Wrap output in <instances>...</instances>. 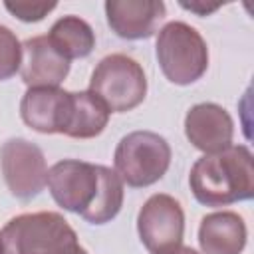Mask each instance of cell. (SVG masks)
<instances>
[{
	"mask_svg": "<svg viewBox=\"0 0 254 254\" xmlns=\"http://www.w3.org/2000/svg\"><path fill=\"white\" fill-rule=\"evenodd\" d=\"M194 198L204 206H226L254 196L252 153L244 145H230L200 157L189 175Z\"/></svg>",
	"mask_w": 254,
	"mask_h": 254,
	"instance_id": "1",
	"label": "cell"
},
{
	"mask_svg": "<svg viewBox=\"0 0 254 254\" xmlns=\"http://www.w3.org/2000/svg\"><path fill=\"white\" fill-rule=\"evenodd\" d=\"M4 254H75V230L60 212H28L12 218L0 232Z\"/></svg>",
	"mask_w": 254,
	"mask_h": 254,
	"instance_id": "2",
	"label": "cell"
},
{
	"mask_svg": "<svg viewBox=\"0 0 254 254\" xmlns=\"http://www.w3.org/2000/svg\"><path fill=\"white\" fill-rule=\"evenodd\" d=\"M157 60L171 83L189 85L208 67V48L202 36L185 22H169L157 36Z\"/></svg>",
	"mask_w": 254,
	"mask_h": 254,
	"instance_id": "3",
	"label": "cell"
},
{
	"mask_svg": "<svg viewBox=\"0 0 254 254\" xmlns=\"http://www.w3.org/2000/svg\"><path fill=\"white\" fill-rule=\"evenodd\" d=\"M115 173L133 189L149 187L163 179L171 165V147L153 131H133L115 149Z\"/></svg>",
	"mask_w": 254,
	"mask_h": 254,
	"instance_id": "4",
	"label": "cell"
},
{
	"mask_svg": "<svg viewBox=\"0 0 254 254\" xmlns=\"http://www.w3.org/2000/svg\"><path fill=\"white\" fill-rule=\"evenodd\" d=\"M89 91L97 95L109 111L123 113L143 103L147 95V77L139 62L125 54H111L93 69Z\"/></svg>",
	"mask_w": 254,
	"mask_h": 254,
	"instance_id": "5",
	"label": "cell"
},
{
	"mask_svg": "<svg viewBox=\"0 0 254 254\" xmlns=\"http://www.w3.org/2000/svg\"><path fill=\"white\" fill-rule=\"evenodd\" d=\"M137 230L151 254H169L183 246L185 212L171 194H153L139 210Z\"/></svg>",
	"mask_w": 254,
	"mask_h": 254,
	"instance_id": "6",
	"label": "cell"
},
{
	"mask_svg": "<svg viewBox=\"0 0 254 254\" xmlns=\"http://www.w3.org/2000/svg\"><path fill=\"white\" fill-rule=\"evenodd\" d=\"M0 167L12 196L30 200L42 192L48 181V165L42 149L26 139H8L0 149Z\"/></svg>",
	"mask_w": 254,
	"mask_h": 254,
	"instance_id": "7",
	"label": "cell"
},
{
	"mask_svg": "<svg viewBox=\"0 0 254 254\" xmlns=\"http://www.w3.org/2000/svg\"><path fill=\"white\" fill-rule=\"evenodd\" d=\"M46 185L60 206L83 214L99 189V165L64 159L48 171Z\"/></svg>",
	"mask_w": 254,
	"mask_h": 254,
	"instance_id": "8",
	"label": "cell"
},
{
	"mask_svg": "<svg viewBox=\"0 0 254 254\" xmlns=\"http://www.w3.org/2000/svg\"><path fill=\"white\" fill-rule=\"evenodd\" d=\"M71 91L60 87H30L20 101V115L38 133H65Z\"/></svg>",
	"mask_w": 254,
	"mask_h": 254,
	"instance_id": "9",
	"label": "cell"
},
{
	"mask_svg": "<svg viewBox=\"0 0 254 254\" xmlns=\"http://www.w3.org/2000/svg\"><path fill=\"white\" fill-rule=\"evenodd\" d=\"M185 133L198 151L212 155L230 147L234 123L224 107L216 103H196L185 117Z\"/></svg>",
	"mask_w": 254,
	"mask_h": 254,
	"instance_id": "10",
	"label": "cell"
},
{
	"mask_svg": "<svg viewBox=\"0 0 254 254\" xmlns=\"http://www.w3.org/2000/svg\"><path fill=\"white\" fill-rule=\"evenodd\" d=\"M165 4L161 0H107L105 14L109 28L125 40L151 38L165 18Z\"/></svg>",
	"mask_w": 254,
	"mask_h": 254,
	"instance_id": "11",
	"label": "cell"
},
{
	"mask_svg": "<svg viewBox=\"0 0 254 254\" xmlns=\"http://www.w3.org/2000/svg\"><path fill=\"white\" fill-rule=\"evenodd\" d=\"M69 73V62L50 44L48 36H34L22 44L20 75L28 87H58Z\"/></svg>",
	"mask_w": 254,
	"mask_h": 254,
	"instance_id": "12",
	"label": "cell"
},
{
	"mask_svg": "<svg viewBox=\"0 0 254 254\" xmlns=\"http://www.w3.org/2000/svg\"><path fill=\"white\" fill-rule=\"evenodd\" d=\"M198 244L204 254H240L246 244V224L230 210L206 214L198 226Z\"/></svg>",
	"mask_w": 254,
	"mask_h": 254,
	"instance_id": "13",
	"label": "cell"
},
{
	"mask_svg": "<svg viewBox=\"0 0 254 254\" xmlns=\"http://www.w3.org/2000/svg\"><path fill=\"white\" fill-rule=\"evenodd\" d=\"M109 113L105 103L91 91H71L69 119L64 135L73 139L97 137L107 127Z\"/></svg>",
	"mask_w": 254,
	"mask_h": 254,
	"instance_id": "14",
	"label": "cell"
},
{
	"mask_svg": "<svg viewBox=\"0 0 254 254\" xmlns=\"http://www.w3.org/2000/svg\"><path fill=\"white\" fill-rule=\"evenodd\" d=\"M48 40L67 62L75 58H85L95 48V34L91 26L79 16L60 18L52 26Z\"/></svg>",
	"mask_w": 254,
	"mask_h": 254,
	"instance_id": "15",
	"label": "cell"
},
{
	"mask_svg": "<svg viewBox=\"0 0 254 254\" xmlns=\"http://www.w3.org/2000/svg\"><path fill=\"white\" fill-rule=\"evenodd\" d=\"M121 204H123V181L115 171L99 165V189L93 202L81 214V218H85L91 224H105L119 214Z\"/></svg>",
	"mask_w": 254,
	"mask_h": 254,
	"instance_id": "16",
	"label": "cell"
},
{
	"mask_svg": "<svg viewBox=\"0 0 254 254\" xmlns=\"http://www.w3.org/2000/svg\"><path fill=\"white\" fill-rule=\"evenodd\" d=\"M22 64V46L16 34L0 24V81L12 77Z\"/></svg>",
	"mask_w": 254,
	"mask_h": 254,
	"instance_id": "17",
	"label": "cell"
},
{
	"mask_svg": "<svg viewBox=\"0 0 254 254\" xmlns=\"http://www.w3.org/2000/svg\"><path fill=\"white\" fill-rule=\"evenodd\" d=\"M56 6V2H4V8L22 22H40Z\"/></svg>",
	"mask_w": 254,
	"mask_h": 254,
	"instance_id": "18",
	"label": "cell"
},
{
	"mask_svg": "<svg viewBox=\"0 0 254 254\" xmlns=\"http://www.w3.org/2000/svg\"><path fill=\"white\" fill-rule=\"evenodd\" d=\"M181 6L187 8V10H190V12H196L198 16H206V14L214 12V10H218L222 4H202V2H190V4H185V2H181Z\"/></svg>",
	"mask_w": 254,
	"mask_h": 254,
	"instance_id": "19",
	"label": "cell"
},
{
	"mask_svg": "<svg viewBox=\"0 0 254 254\" xmlns=\"http://www.w3.org/2000/svg\"><path fill=\"white\" fill-rule=\"evenodd\" d=\"M169 254H198V252L192 250V248H189V246H179L177 250H173V252H169Z\"/></svg>",
	"mask_w": 254,
	"mask_h": 254,
	"instance_id": "20",
	"label": "cell"
},
{
	"mask_svg": "<svg viewBox=\"0 0 254 254\" xmlns=\"http://www.w3.org/2000/svg\"><path fill=\"white\" fill-rule=\"evenodd\" d=\"M75 254H87V252H85V250H83V248H79V250H77V252H75Z\"/></svg>",
	"mask_w": 254,
	"mask_h": 254,
	"instance_id": "21",
	"label": "cell"
},
{
	"mask_svg": "<svg viewBox=\"0 0 254 254\" xmlns=\"http://www.w3.org/2000/svg\"><path fill=\"white\" fill-rule=\"evenodd\" d=\"M0 254H4V246H2V238H0Z\"/></svg>",
	"mask_w": 254,
	"mask_h": 254,
	"instance_id": "22",
	"label": "cell"
}]
</instances>
